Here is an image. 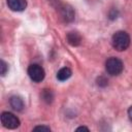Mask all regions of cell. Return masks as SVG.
Returning <instances> with one entry per match:
<instances>
[{"label": "cell", "instance_id": "cell-1", "mask_svg": "<svg viewBox=\"0 0 132 132\" xmlns=\"http://www.w3.org/2000/svg\"><path fill=\"white\" fill-rule=\"evenodd\" d=\"M111 44L114 50L123 52L127 50L130 45V36L125 31H118L112 35Z\"/></svg>", "mask_w": 132, "mask_h": 132}, {"label": "cell", "instance_id": "cell-2", "mask_svg": "<svg viewBox=\"0 0 132 132\" xmlns=\"http://www.w3.org/2000/svg\"><path fill=\"white\" fill-rule=\"evenodd\" d=\"M105 69L110 75H119L124 69L123 62L116 57H110L105 62Z\"/></svg>", "mask_w": 132, "mask_h": 132}, {"label": "cell", "instance_id": "cell-3", "mask_svg": "<svg viewBox=\"0 0 132 132\" xmlns=\"http://www.w3.org/2000/svg\"><path fill=\"white\" fill-rule=\"evenodd\" d=\"M1 123L7 129H15L20 126V120L11 112L4 111L1 114Z\"/></svg>", "mask_w": 132, "mask_h": 132}, {"label": "cell", "instance_id": "cell-4", "mask_svg": "<svg viewBox=\"0 0 132 132\" xmlns=\"http://www.w3.org/2000/svg\"><path fill=\"white\" fill-rule=\"evenodd\" d=\"M28 74L30 78L35 82H40L41 80H43L45 76V72L43 68L38 64H31L28 67Z\"/></svg>", "mask_w": 132, "mask_h": 132}, {"label": "cell", "instance_id": "cell-5", "mask_svg": "<svg viewBox=\"0 0 132 132\" xmlns=\"http://www.w3.org/2000/svg\"><path fill=\"white\" fill-rule=\"evenodd\" d=\"M8 7L13 11H23L27 7L26 0H6Z\"/></svg>", "mask_w": 132, "mask_h": 132}, {"label": "cell", "instance_id": "cell-6", "mask_svg": "<svg viewBox=\"0 0 132 132\" xmlns=\"http://www.w3.org/2000/svg\"><path fill=\"white\" fill-rule=\"evenodd\" d=\"M61 18L64 22H72L74 19V11L71 6L69 5H63L61 7Z\"/></svg>", "mask_w": 132, "mask_h": 132}, {"label": "cell", "instance_id": "cell-7", "mask_svg": "<svg viewBox=\"0 0 132 132\" xmlns=\"http://www.w3.org/2000/svg\"><path fill=\"white\" fill-rule=\"evenodd\" d=\"M66 39H67V41L70 45L77 46V45H79V43L81 41V36L79 35V33H77L75 31H72V32H69L67 34Z\"/></svg>", "mask_w": 132, "mask_h": 132}, {"label": "cell", "instance_id": "cell-8", "mask_svg": "<svg viewBox=\"0 0 132 132\" xmlns=\"http://www.w3.org/2000/svg\"><path fill=\"white\" fill-rule=\"evenodd\" d=\"M9 103L11 105V107L16 110V111H21L24 109L25 107V104H24V101L23 99L20 97V96H12L10 99H9Z\"/></svg>", "mask_w": 132, "mask_h": 132}, {"label": "cell", "instance_id": "cell-9", "mask_svg": "<svg viewBox=\"0 0 132 132\" xmlns=\"http://www.w3.org/2000/svg\"><path fill=\"white\" fill-rule=\"evenodd\" d=\"M71 74H72V72H71L70 68H68V67H63V68H61V69L58 71V73H57V78H58L59 80H61V81H64V80H67V79L71 76Z\"/></svg>", "mask_w": 132, "mask_h": 132}, {"label": "cell", "instance_id": "cell-10", "mask_svg": "<svg viewBox=\"0 0 132 132\" xmlns=\"http://www.w3.org/2000/svg\"><path fill=\"white\" fill-rule=\"evenodd\" d=\"M41 98L43 101H45L46 103H51L54 99V95H53V92L51 90H43L42 91V94H41Z\"/></svg>", "mask_w": 132, "mask_h": 132}, {"label": "cell", "instance_id": "cell-11", "mask_svg": "<svg viewBox=\"0 0 132 132\" xmlns=\"http://www.w3.org/2000/svg\"><path fill=\"white\" fill-rule=\"evenodd\" d=\"M7 70H8L7 64L3 60H1V62H0V73H1V75L4 76L6 74V72H7Z\"/></svg>", "mask_w": 132, "mask_h": 132}, {"label": "cell", "instance_id": "cell-12", "mask_svg": "<svg viewBox=\"0 0 132 132\" xmlns=\"http://www.w3.org/2000/svg\"><path fill=\"white\" fill-rule=\"evenodd\" d=\"M97 84H98V86H100V87H105L106 85H107V79L105 78V77H103V76H100L98 79H97Z\"/></svg>", "mask_w": 132, "mask_h": 132}, {"label": "cell", "instance_id": "cell-13", "mask_svg": "<svg viewBox=\"0 0 132 132\" xmlns=\"http://www.w3.org/2000/svg\"><path fill=\"white\" fill-rule=\"evenodd\" d=\"M34 130H45V131H50L51 128L50 127H46V126H37L34 128Z\"/></svg>", "mask_w": 132, "mask_h": 132}, {"label": "cell", "instance_id": "cell-14", "mask_svg": "<svg viewBox=\"0 0 132 132\" xmlns=\"http://www.w3.org/2000/svg\"><path fill=\"white\" fill-rule=\"evenodd\" d=\"M128 116H129V119L132 121V106H130L128 109Z\"/></svg>", "mask_w": 132, "mask_h": 132}, {"label": "cell", "instance_id": "cell-15", "mask_svg": "<svg viewBox=\"0 0 132 132\" xmlns=\"http://www.w3.org/2000/svg\"><path fill=\"white\" fill-rule=\"evenodd\" d=\"M81 130H86V131H89V128H87V127H84V126H81V127H78V128L76 129V131H81Z\"/></svg>", "mask_w": 132, "mask_h": 132}]
</instances>
